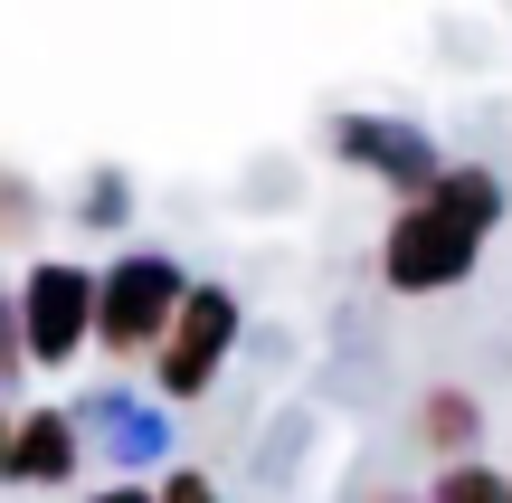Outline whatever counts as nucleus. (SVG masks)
I'll list each match as a JSON object with an SVG mask.
<instances>
[{"label": "nucleus", "instance_id": "1", "mask_svg": "<svg viewBox=\"0 0 512 503\" xmlns=\"http://www.w3.org/2000/svg\"><path fill=\"white\" fill-rule=\"evenodd\" d=\"M503 219V181L494 171H446L437 190H418V200L389 219V247H380V276L399 285V295H437V285H465L484 257V238H494Z\"/></svg>", "mask_w": 512, "mask_h": 503}, {"label": "nucleus", "instance_id": "2", "mask_svg": "<svg viewBox=\"0 0 512 503\" xmlns=\"http://www.w3.org/2000/svg\"><path fill=\"white\" fill-rule=\"evenodd\" d=\"M181 304H190L181 266L152 257V247H133L124 266L95 276V342H105V352H152V342L181 323Z\"/></svg>", "mask_w": 512, "mask_h": 503}, {"label": "nucleus", "instance_id": "3", "mask_svg": "<svg viewBox=\"0 0 512 503\" xmlns=\"http://www.w3.org/2000/svg\"><path fill=\"white\" fill-rule=\"evenodd\" d=\"M86 323H95V276L86 266H29V285H19V342H29V361H76L86 352Z\"/></svg>", "mask_w": 512, "mask_h": 503}, {"label": "nucleus", "instance_id": "4", "mask_svg": "<svg viewBox=\"0 0 512 503\" xmlns=\"http://www.w3.org/2000/svg\"><path fill=\"white\" fill-rule=\"evenodd\" d=\"M228 342H238V295H228V285H190L181 323L162 333V390L171 399H200L209 380H219Z\"/></svg>", "mask_w": 512, "mask_h": 503}, {"label": "nucleus", "instance_id": "5", "mask_svg": "<svg viewBox=\"0 0 512 503\" xmlns=\"http://www.w3.org/2000/svg\"><path fill=\"white\" fill-rule=\"evenodd\" d=\"M332 143H342V162H361L370 181H399V190H437L446 181V152L427 143L418 124H389V114H342Z\"/></svg>", "mask_w": 512, "mask_h": 503}, {"label": "nucleus", "instance_id": "6", "mask_svg": "<svg viewBox=\"0 0 512 503\" xmlns=\"http://www.w3.org/2000/svg\"><path fill=\"white\" fill-rule=\"evenodd\" d=\"M76 475V418L67 409H29L10 428V485H67Z\"/></svg>", "mask_w": 512, "mask_h": 503}, {"label": "nucleus", "instance_id": "7", "mask_svg": "<svg viewBox=\"0 0 512 503\" xmlns=\"http://www.w3.org/2000/svg\"><path fill=\"white\" fill-rule=\"evenodd\" d=\"M95 428H105V447H114V456H152V447H162V418L124 409V399H105V409H95Z\"/></svg>", "mask_w": 512, "mask_h": 503}, {"label": "nucleus", "instance_id": "8", "mask_svg": "<svg viewBox=\"0 0 512 503\" xmlns=\"http://www.w3.org/2000/svg\"><path fill=\"white\" fill-rule=\"evenodd\" d=\"M427 437H437L446 456L475 447V399H465V390H427Z\"/></svg>", "mask_w": 512, "mask_h": 503}, {"label": "nucleus", "instance_id": "9", "mask_svg": "<svg viewBox=\"0 0 512 503\" xmlns=\"http://www.w3.org/2000/svg\"><path fill=\"white\" fill-rule=\"evenodd\" d=\"M437 503H512V485L494 466H475V456H456V466L437 475Z\"/></svg>", "mask_w": 512, "mask_h": 503}, {"label": "nucleus", "instance_id": "10", "mask_svg": "<svg viewBox=\"0 0 512 503\" xmlns=\"http://www.w3.org/2000/svg\"><path fill=\"white\" fill-rule=\"evenodd\" d=\"M19 361H29V342H19V314L0 304V390H10V371H19Z\"/></svg>", "mask_w": 512, "mask_h": 503}, {"label": "nucleus", "instance_id": "11", "mask_svg": "<svg viewBox=\"0 0 512 503\" xmlns=\"http://www.w3.org/2000/svg\"><path fill=\"white\" fill-rule=\"evenodd\" d=\"M162 503H219V494H209V475H162Z\"/></svg>", "mask_w": 512, "mask_h": 503}, {"label": "nucleus", "instance_id": "12", "mask_svg": "<svg viewBox=\"0 0 512 503\" xmlns=\"http://www.w3.org/2000/svg\"><path fill=\"white\" fill-rule=\"evenodd\" d=\"M95 503H162V494H143V485H114V494H95Z\"/></svg>", "mask_w": 512, "mask_h": 503}, {"label": "nucleus", "instance_id": "13", "mask_svg": "<svg viewBox=\"0 0 512 503\" xmlns=\"http://www.w3.org/2000/svg\"><path fill=\"white\" fill-rule=\"evenodd\" d=\"M0 475H10V418H0Z\"/></svg>", "mask_w": 512, "mask_h": 503}]
</instances>
